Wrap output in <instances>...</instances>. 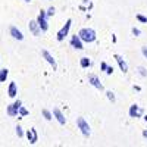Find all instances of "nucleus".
<instances>
[{
  "label": "nucleus",
  "mask_w": 147,
  "mask_h": 147,
  "mask_svg": "<svg viewBox=\"0 0 147 147\" xmlns=\"http://www.w3.org/2000/svg\"><path fill=\"white\" fill-rule=\"evenodd\" d=\"M37 24H38V27L41 28V31H47L49 30V24H47V16H46V12L44 10H40L38 16H37Z\"/></svg>",
  "instance_id": "nucleus-4"
},
{
  "label": "nucleus",
  "mask_w": 147,
  "mask_h": 147,
  "mask_svg": "<svg viewBox=\"0 0 147 147\" xmlns=\"http://www.w3.org/2000/svg\"><path fill=\"white\" fill-rule=\"evenodd\" d=\"M132 34H134V35H136V37H138V35L141 34V31H140L138 28H136V27H134V28H132Z\"/></svg>",
  "instance_id": "nucleus-25"
},
{
  "label": "nucleus",
  "mask_w": 147,
  "mask_h": 147,
  "mask_svg": "<svg viewBox=\"0 0 147 147\" xmlns=\"http://www.w3.org/2000/svg\"><path fill=\"white\" fill-rule=\"evenodd\" d=\"M80 65H81V68H88V66L91 65V60H90L88 57H81Z\"/></svg>",
  "instance_id": "nucleus-16"
},
{
  "label": "nucleus",
  "mask_w": 147,
  "mask_h": 147,
  "mask_svg": "<svg viewBox=\"0 0 147 147\" xmlns=\"http://www.w3.org/2000/svg\"><path fill=\"white\" fill-rule=\"evenodd\" d=\"M55 12H56V9H55V7H49V9H47V12H46V16H47V18L53 16V15H55Z\"/></svg>",
  "instance_id": "nucleus-20"
},
{
  "label": "nucleus",
  "mask_w": 147,
  "mask_h": 147,
  "mask_svg": "<svg viewBox=\"0 0 147 147\" xmlns=\"http://www.w3.org/2000/svg\"><path fill=\"white\" fill-rule=\"evenodd\" d=\"M18 113H19L21 116H27V115H28V110H27L25 107H22V106H21V107H19V112H18Z\"/></svg>",
  "instance_id": "nucleus-21"
},
{
  "label": "nucleus",
  "mask_w": 147,
  "mask_h": 147,
  "mask_svg": "<svg viewBox=\"0 0 147 147\" xmlns=\"http://www.w3.org/2000/svg\"><path fill=\"white\" fill-rule=\"evenodd\" d=\"M24 2H31V0H24Z\"/></svg>",
  "instance_id": "nucleus-31"
},
{
  "label": "nucleus",
  "mask_w": 147,
  "mask_h": 147,
  "mask_svg": "<svg viewBox=\"0 0 147 147\" xmlns=\"http://www.w3.org/2000/svg\"><path fill=\"white\" fill-rule=\"evenodd\" d=\"M71 44H72V47H75L77 50H82L84 49V46H82V40L80 38V35H72V38H71Z\"/></svg>",
  "instance_id": "nucleus-9"
},
{
  "label": "nucleus",
  "mask_w": 147,
  "mask_h": 147,
  "mask_svg": "<svg viewBox=\"0 0 147 147\" xmlns=\"http://www.w3.org/2000/svg\"><path fill=\"white\" fill-rule=\"evenodd\" d=\"M78 35L82 40V43H93V41H96V37H97L96 31L93 28H82V30H80Z\"/></svg>",
  "instance_id": "nucleus-1"
},
{
  "label": "nucleus",
  "mask_w": 147,
  "mask_h": 147,
  "mask_svg": "<svg viewBox=\"0 0 147 147\" xmlns=\"http://www.w3.org/2000/svg\"><path fill=\"white\" fill-rule=\"evenodd\" d=\"M88 82L93 85V87L99 88V90H103V84L100 82V80L97 78L96 75H88Z\"/></svg>",
  "instance_id": "nucleus-12"
},
{
  "label": "nucleus",
  "mask_w": 147,
  "mask_h": 147,
  "mask_svg": "<svg viewBox=\"0 0 147 147\" xmlns=\"http://www.w3.org/2000/svg\"><path fill=\"white\" fill-rule=\"evenodd\" d=\"M113 57H115V60L118 62V65H119L121 71L124 72V74H127V72H128V65H127V62H125V60L122 59L119 55H113Z\"/></svg>",
  "instance_id": "nucleus-11"
},
{
  "label": "nucleus",
  "mask_w": 147,
  "mask_h": 147,
  "mask_svg": "<svg viewBox=\"0 0 147 147\" xmlns=\"http://www.w3.org/2000/svg\"><path fill=\"white\" fill-rule=\"evenodd\" d=\"M7 94H9V97H15V96L18 94V87H16V84H15V82H10V84H9Z\"/></svg>",
  "instance_id": "nucleus-15"
},
{
  "label": "nucleus",
  "mask_w": 147,
  "mask_h": 147,
  "mask_svg": "<svg viewBox=\"0 0 147 147\" xmlns=\"http://www.w3.org/2000/svg\"><path fill=\"white\" fill-rule=\"evenodd\" d=\"M144 119H146V121H147V116H146V118H144Z\"/></svg>",
  "instance_id": "nucleus-32"
},
{
  "label": "nucleus",
  "mask_w": 147,
  "mask_h": 147,
  "mask_svg": "<svg viewBox=\"0 0 147 147\" xmlns=\"http://www.w3.org/2000/svg\"><path fill=\"white\" fill-rule=\"evenodd\" d=\"M9 75V71L7 69H0V82H5L6 78Z\"/></svg>",
  "instance_id": "nucleus-17"
},
{
  "label": "nucleus",
  "mask_w": 147,
  "mask_h": 147,
  "mask_svg": "<svg viewBox=\"0 0 147 147\" xmlns=\"http://www.w3.org/2000/svg\"><path fill=\"white\" fill-rule=\"evenodd\" d=\"M10 34H12V37H13V38H16V40H19V41H22V40H24L22 32H21L16 27H10Z\"/></svg>",
  "instance_id": "nucleus-14"
},
{
  "label": "nucleus",
  "mask_w": 147,
  "mask_h": 147,
  "mask_svg": "<svg viewBox=\"0 0 147 147\" xmlns=\"http://www.w3.org/2000/svg\"><path fill=\"white\" fill-rule=\"evenodd\" d=\"M82 2H84V3H88V2H90V0H82Z\"/></svg>",
  "instance_id": "nucleus-30"
},
{
  "label": "nucleus",
  "mask_w": 147,
  "mask_h": 147,
  "mask_svg": "<svg viewBox=\"0 0 147 147\" xmlns=\"http://www.w3.org/2000/svg\"><path fill=\"white\" fill-rule=\"evenodd\" d=\"M143 137H144V138H147V129H146V131H143Z\"/></svg>",
  "instance_id": "nucleus-29"
},
{
  "label": "nucleus",
  "mask_w": 147,
  "mask_h": 147,
  "mask_svg": "<svg viewBox=\"0 0 147 147\" xmlns=\"http://www.w3.org/2000/svg\"><path fill=\"white\" fill-rule=\"evenodd\" d=\"M141 53L144 55V57H147V47H141Z\"/></svg>",
  "instance_id": "nucleus-28"
},
{
  "label": "nucleus",
  "mask_w": 147,
  "mask_h": 147,
  "mask_svg": "<svg viewBox=\"0 0 147 147\" xmlns=\"http://www.w3.org/2000/svg\"><path fill=\"white\" fill-rule=\"evenodd\" d=\"M138 74H140L141 77H147V71H146L143 66H140V68H138Z\"/></svg>",
  "instance_id": "nucleus-23"
},
{
  "label": "nucleus",
  "mask_w": 147,
  "mask_h": 147,
  "mask_svg": "<svg viewBox=\"0 0 147 147\" xmlns=\"http://www.w3.org/2000/svg\"><path fill=\"white\" fill-rule=\"evenodd\" d=\"M71 25H72V21L71 19H68L66 22H65V25L59 30V32L56 34V40L57 41H63L65 40V37L69 34V30H71Z\"/></svg>",
  "instance_id": "nucleus-2"
},
{
  "label": "nucleus",
  "mask_w": 147,
  "mask_h": 147,
  "mask_svg": "<svg viewBox=\"0 0 147 147\" xmlns=\"http://www.w3.org/2000/svg\"><path fill=\"white\" fill-rule=\"evenodd\" d=\"M53 116L57 119V122H59L60 125H65L66 124V118H65V115L62 113V110H60V109H57V107L53 109Z\"/></svg>",
  "instance_id": "nucleus-7"
},
{
  "label": "nucleus",
  "mask_w": 147,
  "mask_h": 147,
  "mask_svg": "<svg viewBox=\"0 0 147 147\" xmlns=\"http://www.w3.org/2000/svg\"><path fill=\"white\" fill-rule=\"evenodd\" d=\"M28 28H30V31L32 32V35H35V37H38V35L41 34V28L38 27V24H37V21H30V25H28Z\"/></svg>",
  "instance_id": "nucleus-10"
},
{
  "label": "nucleus",
  "mask_w": 147,
  "mask_h": 147,
  "mask_svg": "<svg viewBox=\"0 0 147 147\" xmlns=\"http://www.w3.org/2000/svg\"><path fill=\"white\" fill-rule=\"evenodd\" d=\"M27 138H28V141L31 144H35L37 141H38V134H37L35 128H31V129L27 131Z\"/></svg>",
  "instance_id": "nucleus-8"
},
{
  "label": "nucleus",
  "mask_w": 147,
  "mask_h": 147,
  "mask_svg": "<svg viewBox=\"0 0 147 147\" xmlns=\"http://www.w3.org/2000/svg\"><path fill=\"white\" fill-rule=\"evenodd\" d=\"M22 106L21 100H16L13 105H9L7 106V115L9 116H18V112H19V107Z\"/></svg>",
  "instance_id": "nucleus-5"
},
{
  "label": "nucleus",
  "mask_w": 147,
  "mask_h": 147,
  "mask_svg": "<svg viewBox=\"0 0 147 147\" xmlns=\"http://www.w3.org/2000/svg\"><path fill=\"white\" fill-rule=\"evenodd\" d=\"M106 68H107V63H106V62H102V63H100V69H102V71H106Z\"/></svg>",
  "instance_id": "nucleus-27"
},
{
  "label": "nucleus",
  "mask_w": 147,
  "mask_h": 147,
  "mask_svg": "<svg viewBox=\"0 0 147 147\" xmlns=\"http://www.w3.org/2000/svg\"><path fill=\"white\" fill-rule=\"evenodd\" d=\"M137 21H140V22H143V24H147V16H144V15H141V13H137Z\"/></svg>",
  "instance_id": "nucleus-19"
},
{
  "label": "nucleus",
  "mask_w": 147,
  "mask_h": 147,
  "mask_svg": "<svg viewBox=\"0 0 147 147\" xmlns=\"http://www.w3.org/2000/svg\"><path fill=\"white\" fill-rule=\"evenodd\" d=\"M129 116L131 118H141L143 116V109L137 105H132L129 107Z\"/></svg>",
  "instance_id": "nucleus-6"
},
{
  "label": "nucleus",
  "mask_w": 147,
  "mask_h": 147,
  "mask_svg": "<svg viewBox=\"0 0 147 147\" xmlns=\"http://www.w3.org/2000/svg\"><path fill=\"white\" fill-rule=\"evenodd\" d=\"M105 72H106V74H107V75H110V74H112V72H113V68H112V66H107V68H106V71H105Z\"/></svg>",
  "instance_id": "nucleus-26"
},
{
  "label": "nucleus",
  "mask_w": 147,
  "mask_h": 147,
  "mask_svg": "<svg viewBox=\"0 0 147 147\" xmlns=\"http://www.w3.org/2000/svg\"><path fill=\"white\" fill-rule=\"evenodd\" d=\"M41 55H43V57L47 60V62L53 66V69H56V60H55V57H53L50 53H49L47 50H41Z\"/></svg>",
  "instance_id": "nucleus-13"
},
{
  "label": "nucleus",
  "mask_w": 147,
  "mask_h": 147,
  "mask_svg": "<svg viewBox=\"0 0 147 147\" xmlns=\"http://www.w3.org/2000/svg\"><path fill=\"white\" fill-rule=\"evenodd\" d=\"M77 127L81 129V132H82V136L84 137H90V125L87 124V121H85L84 118H77Z\"/></svg>",
  "instance_id": "nucleus-3"
},
{
  "label": "nucleus",
  "mask_w": 147,
  "mask_h": 147,
  "mask_svg": "<svg viewBox=\"0 0 147 147\" xmlns=\"http://www.w3.org/2000/svg\"><path fill=\"white\" fill-rule=\"evenodd\" d=\"M41 113H43L44 119H47V121H52V118H53V113L50 112V110H47V109H43V110H41Z\"/></svg>",
  "instance_id": "nucleus-18"
},
{
  "label": "nucleus",
  "mask_w": 147,
  "mask_h": 147,
  "mask_svg": "<svg viewBox=\"0 0 147 147\" xmlns=\"http://www.w3.org/2000/svg\"><path fill=\"white\" fill-rule=\"evenodd\" d=\"M16 134H18V137H22V136H24V131H22V128H21L19 125L16 127Z\"/></svg>",
  "instance_id": "nucleus-24"
},
{
  "label": "nucleus",
  "mask_w": 147,
  "mask_h": 147,
  "mask_svg": "<svg viewBox=\"0 0 147 147\" xmlns=\"http://www.w3.org/2000/svg\"><path fill=\"white\" fill-rule=\"evenodd\" d=\"M106 94H107V99L113 103V102H115V94H113L112 91H106Z\"/></svg>",
  "instance_id": "nucleus-22"
}]
</instances>
